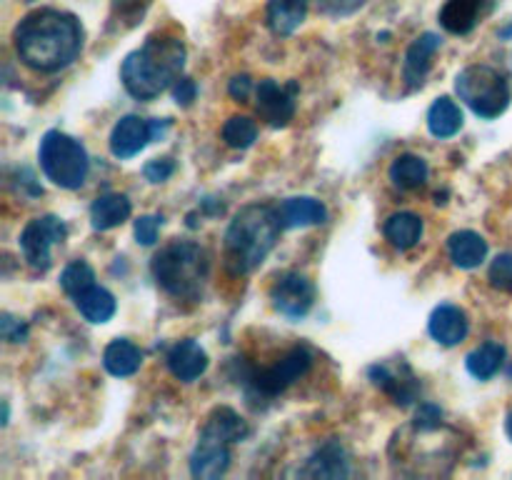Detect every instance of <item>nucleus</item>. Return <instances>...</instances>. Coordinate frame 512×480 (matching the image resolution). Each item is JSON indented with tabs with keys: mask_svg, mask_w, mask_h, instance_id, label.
<instances>
[{
	"mask_svg": "<svg viewBox=\"0 0 512 480\" xmlns=\"http://www.w3.org/2000/svg\"><path fill=\"white\" fill-rule=\"evenodd\" d=\"M15 53L38 73L68 68L83 50V25L73 13L40 8L25 15L13 33Z\"/></svg>",
	"mask_w": 512,
	"mask_h": 480,
	"instance_id": "1",
	"label": "nucleus"
},
{
	"mask_svg": "<svg viewBox=\"0 0 512 480\" xmlns=\"http://www.w3.org/2000/svg\"><path fill=\"white\" fill-rule=\"evenodd\" d=\"M185 45L173 35H150L123 60L120 80L135 100H153L183 78Z\"/></svg>",
	"mask_w": 512,
	"mask_h": 480,
	"instance_id": "2",
	"label": "nucleus"
},
{
	"mask_svg": "<svg viewBox=\"0 0 512 480\" xmlns=\"http://www.w3.org/2000/svg\"><path fill=\"white\" fill-rule=\"evenodd\" d=\"M280 215L273 205H248L240 210L225 233V260L230 273L245 275L258 268L280 238Z\"/></svg>",
	"mask_w": 512,
	"mask_h": 480,
	"instance_id": "3",
	"label": "nucleus"
},
{
	"mask_svg": "<svg viewBox=\"0 0 512 480\" xmlns=\"http://www.w3.org/2000/svg\"><path fill=\"white\" fill-rule=\"evenodd\" d=\"M248 423L233 408H215L200 430L198 445L190 455V473L200 480H215L228 473L230 445L248 435Z\"/></svg>",
	"mask_w": 512,
	"mask_h": 480,
	"instance_id": "4",
	"label": "nucleus"
},
{
	"mask_svg": "<svg viewBox=\"0 0 512 480\" xmlns=\"http://www.w3.org/2000/svg\"><path fill=\"white\" fill-rule=\"evenodd\" d=\"M208 273V253L190 240H178L153 258V275L158 285L180 300H198Z\"/></svg>",
	"mask_w": 512,
	"mask_h": 480,
	"instance_id": "5",
	"label": "nucleus"
},
{
	"mask_svg": "<svg viewBox=\"0 0 512 480\" xmlns=\"http://www.w3.org/2000/svg\"><path fill=\"white\" fill-rule=\"evenodd\" d=\"M455 93L478 118L493 120L508 110L512 90L508 78L493 65H468L455 78Z\"/></svg>",
	"mask_w": 512,
	"mask_h": 480,
	"instance_id": "6",
	"label": "nucleus"
},
{
	"mask_svg": "<svg viewBox=\"0 0 512 480\" xmlns=\"http://www.w3.org/2000/svg\"><path fill=\"white\" fill-rule=\"evenodd\" d=\"M40 168L45 178L63 190H78L85 183L90 170V160L80 140L60 133V130H48L40 140L38 148Z\"/></svg>",
	"mask_w": 512,
	"mask_h": 480,
	"instance_id": "7",
	"label": "nucleus"
},
{
	"mask_svg": "<svg viewBox=\"0 0 512 480\" xmlns=\"http://www.w3.org/2000/svg\"><path fill=\"white\" fill-rule=\"evenodd\" d=\"M310 365H313V353H310L305 345H298V348L288 350L273 368L250 373L245 383H248V388L253 390L258 398H275V395H280L283 390H288L295 380L303 378L310 370Z\"/></svg>",
	"mask_w": 512,
	"mask_h": 480,
	"instance_id": "8",
	"label": "nucleus"
},
{
	"mask_svg": "<svg viewBox=\"0 0 512 480\" xmlns=\"http://www.w3.org/2000/svg\"><path fill=\"white\" fill-rule=\"evenodd\" d=\"M68 228L55 215H43V218H33L20 233V250L23 258L35 273H45L50 268V248L55 243H63Z\"/></svg>",
	"mask_w": 512,
	"mask_h": 480,
	"instance_id": "9",
	"label": "nucleus"
},
{
	"mask_svg": "<svg viewBox=\"0 0 512 480\" xmlns=\"http://www.w3.org/2000/svg\"><path fill=\"white\" fill-rule=\"evenodd\" d=\"M168 128L170 120H145L140 115H125L110 133V153L120 160L135 158L140 150L148 148V143L163 138Z\"/></svg>",
	"mask_w": 512,
	"mask_h": 480,
	"instance_id": "10",
	"label": "nucleus"
},
{
	"mask_svg": "<svg viewBox=\"0 0 512 480\" xmlns=\"http://www.w3.org/2000/svg\"><path fill=\"white\" fill-rule=\"evenodd\" d=\"M270 300H273V308L280 315L290 320H300L310 313L315 303V288L305 275L295 273H283L275 278L273 288H270Z\"/></svg>",
	"mask_w": 512,
	"mask_h": 480,
	"instance_id": "11",
	"label": "nucleus"
},
{
	"mask_svg": "<svg viewBox=\"0 0 512 480\" xmlns=\"http://www.w3.org/2000/svg\"><path fill=\"white\" fill-rule=\"evenodd\" d=\"M295 93L298 85L288 83V88L273 78L260 80L255 98H258V115L273 128H285L295 118Z\"/></svg>",
	"mask_w": 512,
	"mask_h": 480,
	"instance_id": "12",
	"label": "nucleus"
},
{
	"mask_svg": "<svg viewBox=\"0 0 512 480\" xmlns=\"http://www.w3.org/2000/svg\"><path fill=\"white\" fill-rule=\"evenodd\" d=\"M368 375L370 380H373L375 388H380L385 395H390L395 405L408 408L413 400H418L420 380L415 378L408 363H400V365L375 363L373 368L368 370Z\"/></svg>",
	"mask_w": 512,
	"mask_h": 480,
	"instance_id": "13",
	"label": "nucleus"
},
{
	"mask_svg": "<svg viewBox=\"0 0 512 480\" xmlns=\"http://www.w3.org/2000/svg\"><path fill=\"white\" fill-rule=\"evenodd\" d=\"M493 8V0H448L440 8V25L453 35H468Z\"/></svg>",
	"mask_w": 512,
	"mask_h": 480,
	"instance_id": "14",
	"label": "nucleus"
},
{
	"mask_svg": "<svg viewBox=\"0 0 512 480\" xmlns=\"http://www.w3.org/2000/svg\"><path fill=\"white\" fill-rule=\"evenodd\" d=\"M428 330L440 345L453 348V345L463 343L465 335H468L470 330L468 313H465L463 308H458V305H448V303L438 305V308L433 310V315H430Z\"/></svg>",
	"mask_w": 512,
	"mask_h": 480,
	"instance_id": "15",
	"label": "nucleus"
},
{
	"mask_svg": "<svg viewBox=\"0 0 512 480\" xmlns=\"http://www.w3.org/2000/svg\"><path fill=\"white\" fill-rule=\"evenodd\" d=\"M165 360H168L170 373L178 380H183V383H193V380H198L200 375L205 373V368H208V353L200 348V343H195V340L190 338L178 340V343L168 350V358Z\"/></svg>",
	"mask_w": 512,
	"mask_h": 480,
	"instance_id": "16",
	"label": "nucleus"
},
{
	"mask_svg": "<svg viewBox=\"0 0 512 480\" xmlns=\"http://www.w3.org/2000/svg\"><path fill=\"white\" fill-rule=\"evenodd\" d=\"M440 48V35L435 33H423L420 38L413 40V45L405 53V63H403V75L405 83L410 88H420L425 83L430 73V65H433V55L438 53Z\"/></svg>",
	"mask_w": 512,
	"mask_h": 480,
	"instance_id": "17",
	"label": "nucleus"
},
{
	"mask_svg": "<svg viewBox=\"0 0 512 480\" xmlns=\"http://www.w3.org/2000/svg\"><path fill=\"white\" fill-rule=\"evenodd\" d=\"M278 215H280V225L288 230V228H308V225L325 223L328 210H325V205L320 203V200L303 195V198L283 200L278 208Z\"/></svg>",
	"mask_w": 512,
	"mask_h": 480,
	"instance_id": "18",
	"label": "nucleus"
},
{
	"mask_svg": "<svg viewBox=\"0 0 512 480\" xmlns=\"http://www.w3.org/2000/svg\"><path fill=\"white\" fill-rule=\"evenodd\" d=\"M310 478H345L348 470V455H345L343 445L338 440L320 445L313 455H310L308 465L303 470Z\"/></svg>",
	"mask_w": 512,
	"mask_h": 480,
	"instance_id": "19",
	"label": "nucleus"
},
{
	"mask_svg": "<svg viewBox=\"0 0 512 480\" xmlns=\"http://www.w3.org/2000/svg\"><path fill=\"white\" fill-rule=\"evenodd\" d=\"M130 213H133V205H130L125 195L105 193L95 198V203L90 205V225L103 233V230H113L123 225L130 218Z\"/></svg>",
	"mask_w": 512,
	"mask_h": 480,
	"instance_id": "20",
	"label": "nucleus"
},
{
	"mask_svg": "<svg viewBox=\"0 0 512 480\" xmlns=\"http://www.w3.org/2000/svg\"><path fill=\"white\" fill-rule=\"evenodd\" d=\"M448 250L450 258H453V263L458 268L470 270L478 268L485 260V255H488V240L480 233H475V230H460V233L450 235Z\"/></svg>",
	"mask_w": 512,
	"mask_h": 480,
	"instance_id": "21",
	"label": "nucleus"
},
{
	"mask_svg": "<svg viewBox=\"0 0 512 480\" xmlns=\"http://www.w3.org/2000/svg\"><path fill=\"white\" fill-rule=\"evenodd\" d=\"M103 365L115 378H128V375L138 373L140 365H143V350L130 340L118 338L105 348Z\"/></svg>",
	"mask_w": 512,
	"mask_h": 480,
	"instance_id": "22",
	"label": "nucleus"
},
{
	"mask_svg": "<svg viewBox=\"0 0 512 480\" xmlns=\"http://www.w3.org/2000/svg\"><path fill=\"white\" fill-rule=\"evenodd\" d=\"M310 0H270L268 3V28L275 35H290L308 15Z\"/></svg>",
	"mask_w": 512,
	"mask_h": 480,
	"instance_id": "23",
	"label": "nucleus"
},
{
	"mask_svg": "<svg viewBox=\"0 0 512 480\" xmlns=\"http://www.w3.org/2000/svg\"><path fill=\"white\" fill-rule=\"evenodd\" d=\"M75 308L80 310V315H83L88 323H108L110 318L115 315V308H118V303H115V295L110 293V290L100 288V285H90L85 293H80L78 298H75Z\"/></svg>",
	"mask_w": 512,
	"mask_h": 480,
	"instance_id": "24",
	"label": "nucleus"
},
{
	"mask_svg": "<svg viewBox=\"0 0 512 480\" xmlns=\"http://www.w3.org/2000/svg\"><path fill=\"white\" fill-rule=\"evenodd\" d=\"M463 128V110L453 98L443 95L428 110V130L435 138H453Z\"/></svg>",
	"mask_w": 512,
	"mask_h": 480,
	"instance_id": "25",
	"label": "nucleus"
},
{
	"mask_svg": "<svg viewBox=\"0 0 512 480\" xmlns=\"http://www.w3.org/2000/svg\"><path fill=\"white\" fill-rule=\"evenodd\" d=\"M383 233L395 248L410 250L413 245H418L420 235H423V220H420V215L403 210V213H395L385 220Z\"/></svg>",
	"mask_w": 512,
	"mask_h": 480,
	"instance_id": "26",
	"label": "nucleus"
},
{
	"mask_svg": "<svg viewBox=\"0 0 512 480\" xmlns=\"http://www.w3.org/2000/svg\"><path fill=\"white\" fill-rule=\"evenodd\" d=\"M428 163H425L420 155L405 153L398 155L390 165V180H393L395 188L400 190H418L423 188L425 180H428Z\"/></svg>",
	"mask_w": 512,
	"mask_h": 480,
	"instance_id": "27",
	"label": "nucleus"
},
{
	"mask_svg": "<svg viewBox=\"0 0 512 480\" xmlns=\"http://www.w3.org/2000/svg\"><path fill=\"white\" fill-rule=\"evenodd\" d=\"M503 363L505 348L500 343H495V340L478 345V348H475L473 353H468V358H465V368H468V373L478 380L493 378V375L503 368Z\"/></svg>",
	"mask_w": 512,
	"mask_h": 480,
	"instance_id": "28",
	"label": "nucleus"
},
{
	"mask_svg": "<svg viewBox=\"0 0 512 480\" xmlns=\"http://www.w3.org/2000/svg\"><path fill=\"white\" fill-rule=\"evenodd\" d=\"M255 138H258V125H255V120H250L248 115H233V118L223 125V140L230 148L245 150L255 143Z\"/></svg>",
	"mask_w": 512,
	"mask_h": 480,
	"instance_id": "29",
	"label": "nucleus"
},
{
	"mask_svg": "<svg viewBox=\"0 0 512 480\" xmlns=\"http://www.w3.org/2000/svg\"><path fill=\"white\" fill-rule=\"evenodd\" d=\"M60 285H63L65 293L75 300L80 293H85L90 285H95L93 268H90L85 260H73L70 265H65L63 275H60Z\"/></svg>",
	"mask_w": 512,
	"mask_h": 480,
	"instance_id": "30",
	"label": "nucleus"
},
{
	"mask_svg": "<svg viewBox=\"0 0 512 480\" xmlns=\"http://www.w3.org/2000/svg\"><path fill=\"white\" fill-rule=\"evenodd\" d=\"M490 285L498 290H508L512 293V253H500L490 265Z\"/></svg>",
	"mask_w": 512,
	"mask_h": 480,
	"instance_id": "31",
	"label": "nucleus"
},
{
	"mask_svg": "<svg viewBox=\"0 0 512 480\" xmlns=\"http://www.w3.org/2000/svg\"><path fill=\"white\" fill-rule=\"evenodd\" d=\"M160 225H163V218H160V215H140V218L135 220V240H138L140 245H145V248H148V245H155Z\"/></svg>",
	"mask_w": 512,
	"mask_h": 480,
	"instance_id": "32",
	"label": "nucleus"
},
{
	"mask_svg": "<svg viewBox=\"0 0 512 480\" xmlns=\"http://www.w3.org/2000/svg\"><path fill=\"white\" fill-rule=\"evenodd\" d=\"M143 173H145V178L150 180V183H165V180H168L170 175L175 173L173 158H155V160H150V163L143 168Z\"/></svg>",
	"mask_w": 512,
	"mask_h": 480,
	"instance_id": "33",
	"label": "nucleus"
},
{
	"mask_svg": "<svg viewBox=\"0 0 512 480\" xmlns=\"http://www.w3.org/2000/svg\"><path fill=\"white\" fill-rule=\"evenodd\" d=\"M0 328H3V338L8 340V343H23V340L28 338V325L20 323V320H15L13 315L8 313H3Z\"/></svg>",
	"mask_w": 512,
	"mask_h": 480,
	"instance_id": "34",
	"label": "nucleus"
},
{
	"mask_svg": "<svg viewBox=\"0 0 512 480\" xmlns=\"http://www.w3.org/2000/svg\"><path fill=\"white\" fill-rule=\"evenodd\" d=\"M318 8L328 15H350L365 3V0H315Z\"/></svg>",
	"mask_w": 512,
	"mask_h": 480,
	"instance_id": "35",
	"label": "nucleus"
},
{
	"mask_svg": "<svg viewBox=\"0 0 512 480\" xmlns=\"http://www.w3.org/2000/svg\"><path fill=\"white\" fill-rule=\"evenodd\" d=\"M173 98L178 105H190L198 98V85L190 78H178V83L173 85Z\"/></svg>",
	"mask_w": 512,
	"mask_h": 480,
	"instance_id": "36",
	"label": "nucleus"
},
{
	"mask_svg": "<svg viewBox=\"0 0 512 480\" xmlns=\"http://www.w3.org/2000/svg\"><path fill=\"white\" fill-rule=\"evenodd\" d=\"M440 418H443V410H440L438 405H430V403L420 405V410H418V428L420 430L438 428Z\"/></svg>",
	"mask_w": 512,
	"mask_h": 480,
	"instance_id": "37",
	"label": "nucleus"
},
{
	"mask_svg": "<svg viewBox=\"0 0 512 480\" xmlns=\"http://www.w3.org/2000/svg\"><path fill=\"white\" fill-rule=\"evenodd\" d=\"M228 90L235 100H245L250 95V90H253V80H250V75H235L230 80Z\"/></svg>",
	"mask_w": 512,
	"mask_h": 480,
	"instance_id": "38",
	"label": "nucleus"
},
{
	"mask_svg": "<svg viewBox=\"0 0 512 480\" xmlns=\"http://www.w3.org/2000/svg\"><path fill=\"white\" fill-rule=\"evenodd\" d=\"M508 435H510V440H512V410L508 413Z\"/></svg>",
	"mask_w": 512,
	"mask_h": 480,
	"instance_id": "39",
	"label": "nucleus"
},
{
	"mask_svg": "<svg viewBox=\"0 0 512 480\" xmlns=\"http://www.w3.org/2000/svg\"><path fill=\"white\" fill-rule=\"evenodd\" d=\"M500 35H503V38H508V35H512V28H505Z\"/></svg>",
	"mask_w": 512,
	"mask_h": 480,
	"instance_id": "40",
	"label": "nucleus"
},
{
	"mask_svg": "<svg viewBox=\"0 0 512 480\" xmlns=\"http://www.w3.org/2000/svg\"><path fill=\"white\" fill-rule=\"evenodd\" d=\"M25 3H33V0H25Z\"/></svg>",
	"mask_w": 512,
	"mask_h": 480,
	"instance_id": "41",
	"label": "nucleus"
}]
</instances>
